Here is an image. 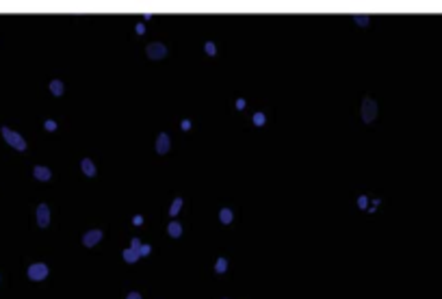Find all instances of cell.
I'll use <instances>...</instances> for the list:
<instances>
[{"mask_svg": "<svg viewBox=\"0 0 442 299\" xmlns=\"http://www.w3.org/2000/svg\"><path fill=\"white\" fill-rule=\"evenodd\" d=\"M50 91L54 95H61L63 93V83H61V80H52V83H50Z\"/></svg>", "mask_w": 442, "mask_h": 299, "instance_id": "obj_14", "label": "cell"}, {"mask_svg": "<svg viewBox=\"0 0 442 299\" xmlns=\"http://www.w3.org/2000/svg\"><path fill=\"white\" fill-rule=\"evenodd\" d=\"M139 258H141V256H139V249H132V247H130V249H126V252H124V260L130 262V264H134L137 260H139Z\"/></svg>", "mask_w": 442, "mask_h": 299, "instance_id": "obj_10", "label": "cell"}, {"mask_svg": "<svg viewBox=\"0 0 442 299\" xmlns=\"http://www.w3.org/2000/svg\"><path fill=\"white\" fill-rule=\"evenodd\" d=\"M80 167H83V172L89 176V178H93L95 176V165H93V160H89V158H83L80 160Z\"/></svg>", "mask_w": 442, "mask_h": 299, "instance_id": "obj_9", "label": "cell"}, {"mask_svg": "<svg viewBox=\"0 0 442 299\" xmlns=\"http://www.w3.org/2000/svg\"><path fill=\"white\" fill-rule=\"evenodd\" d=\"M182 128H184V130H189V128H191V122H189V119H184V122H182Z\"/></svg>", "mask_w": 442, "mask_h": 299, "instance_id": "obj_22", "label": "cell"}, {"mask_svg": "<svg viewBox=\"0 0 442 299\" xmlns=\"http://www.w3.org/2000/svg\"><path fill=\"white\" fill-rule=\"evenodd\" d=\"M356 22L360 24V26H366V24H368V15H356Z\"/></svg>", "mask_w": 442, "mask_h": 299, "instance_id": "obj_16", "label": "cell"}, {"mask_svg": "<svg viewBox=\"0 0 442 299\" xmlns=\"http://www.w3.org/2000/svg\"><path fill=\"white\" fill-rule=\"evenodd\" d=\"M48 223H50V208H48V204H39L37 206V225L39 228H48Z\"/></svg>", "mask_w": 442, "mask_h": 299, "instance_id": "obj_5", "label": "cell"}, {"mask_svg": "<svg viewBox=\"0 0 442 299\" xmlns=\"http://www.w3.org/2000/svg\"><path fill=\"white\" fill-rule=\"evenodd\" d=\"M204 48H206V52H208V54H211V56H213V54L217 52V48H215V44H213V42H208V44H206Z\"/></svg>", "mask_w": 442, "mask_h": 299, "instance_id": "obj_18", "label": "cell"}, {"mask_svg": "<svg viewBox=\"0 0 442 299\" xmlns=\"http://www.w3.org/2000/svg\"><path fill=\"white\" fill-rule=\"evenodd\" d=\"M102 241V230H89L83 237V245L85 247H93V245H98Z\"/></svg>", "mask_w": 442, "mask_h": 299, "instance_id": "obj_6", "label": "cell"}, {"mask_svg": "<svg viewBox=\"0 0 442 299\" xmlns=\"http://www.w3.org/2000/svg\"><path fill=\"white\" fill-rule=\"evenodd\" d=\"M226 269H228V260H226V258H219V260H217V264H215V271H217V273H223Z\"/></svg>", "mask_w": 442, "mask_h": 299, "instance_id": "obj_15", "label": "cell"}, {"mask_svg": "<svg viewBox=\"0 0 442 299\" xmlns=\"http://www.w3.org/2000/svg\"><path fill=\"white\" fill-rule=\"evenodd\" d=\"M150 254V245H141L139 247V256H148Z\"/></svg>", "mask_w": 442, "mask_h": 299, "instance_id": "obj_20", "label": "cell"}, {"mask_svg": "<svg viewBox=\"0 0 442 299\" xmlns=\"http://www.w3.org/2000/svg\"><path fill=\"white\" fill-rule=\"evenodd\" d=\"M0 132H3V137H5V141L11 145V148H15V150H20V152H24L26 150V139L20 135V132H15V130H11L9 126H3L0 128Z\"/></svg>", "mask_w": 442, "mask_h": 299, "instance_id": "obj_1", "label": "cell"}, {"mask_svg": "<svg viewBox=\"0 0 442 299\" xmlns=\"http://www.w3.org/2000/svg\"><path fill=\"white\" fill-rule=\"evenodd\" d=\"M254 124H258V126L264 124V115H262V113H256V115H254Z\"/></svg>", "mask_w": 442, "mask_h": 299, "instance_id": "obj_17", "label": "cell"}, {"mask_svg": "<svg viewBox=\"0 0 442 299\" xmlns=\"http://www.w3.org/2000/svg\"><path fill=\"white\" fill-rule=\"evenodd\" d=\"M130 247H132V249H139V247H141V241H139V239H132V241H130Z\"/></svg>", "mask_w": 442, "mask_h": 299, "instance_id": "obj_21", "label": "cell"}, {"mask_svg": "<svg viewBox=\"0 0 442 299\" xmlns=\"http://www.w3.org/2000/svg\"><path fill=\"white\" fill-rule=\"evenodd\" d=\"M28 278L33 280V282H42V280H46V278H48V264H44V262H35V264H30V267H28Z\"/></svg>", "mask_w": 442, "mask_h": 299, "instance_id": "obj_3", "label": "cell"}, {"mask_svg": "<svg viewBox=\"0 0 442 299\" xmlns=\"http://www.w3.org/2000/svg\"><path fill=\"white\" fill-rule=\"evenodd\" d=\"M167 232H169V237H180V234H182V225L178 221H172L169 228H167Z\"/></svg>", "mask_w": 442, "mask_h": 299, "instance_id": "obj_11", "label": "cell"}, {"mask_svg": "<svg viewBox=\"0 0 442 299\" xmlns=\"http://www.w3.org/2000/svg\"><path fill=\"white\" fill-rule=\"evenodd\" d=\"M126 299H141V295H139V293H130V295H128Z\"/></svg>", "mask_w": 442, "mask_h": 299, "instance_id": "obj_23", "label": "cell"}, {"mask_svg": "<svg viewBox=\"0 0 442 299\" xmlns=\"http://www.w3.org/2000/svg\"><path fill=\"white\" fill-rule=\"evenodd\" d=\"M375 117H377V102L371 98H364L362 100V122L371 124Z\"/></svg>", "mask_w": 442, "mask_h": 299, "instance_id": "obj_2", "label": "cell"}, {"mask_svg": "<svg viewBox=\"0 0 442 299\" xmlns=\"http://www.w3.org/2000/svg\"><path fill=\"white\" fill-rule=\"evenodd\" d=\"M146 52H148L150 59L158 61V59H163V56H167V46L160 44V42H154V44H150V46L146 48Z\"/></svg>", "mask_w": 442, "mask_h": 299, "instance_id": "obj_4", "label": "cell"}, {"mask_svg": "<svg viewBox=\"0 0 442 299\" xmlns=\"http://www.w3.org/2000/svg\"><path fill=\"white\" fill-rule=\"evenodd\" d=\"M44 126H46V130H57V124H54L52 119H46V124H44Z\"/></svg>", "mask_w": 442, "mask_h": 299, "instance_id": "obj_19", "label": "cell"}, {"mask_svg": "<svg viewBox=\"0 0 442 299\" xmlns=\"http://www.w3.org/2000/svg\"><path fill=\"white\" fill-rule=\"evenodd\" d=\"M169 135L167 132H160L158 135V139H156V152L158 154H167V152H169Z\"/></svg>", "mask_w": 442, "mask_h": 299, "instance_id": "obj_7", "label": "cell"}, {"mask_svg": "<svg viewBox=\"0 0 442 299\" xmlns=\"http://www.w3.org/2000/svg\"><path fill=\"white\" fill-rule=\"evenodd\" d=\"M33 176L37 178V180H42V182H46V180H50L52 178V172L48 167H42V165H37L35 169H33Z\"/></svg>", "mask_w": 442, "mask_h": 299, "instance_id": "obj_8", "label": "cell"}, {"mask_svg": "<svg viewBox=\"0 0 442 299\" xmlns=\"http://www.w3.org/2000/svg\"><path fill=\"white\" fill-rule=\"evenodd\" d=\"M180 208H182V197H176L172 202V206H169V215H178Z\"/></svg>", "mask_w": 442, "mask_h": 299, "instance_id": "obj_12", "label": "cell"}, {"mask_svg": "<svg viewBox=\"0 0 442 299\" xmlns=\"http://www.w3.org/2000/svg\"><path fill=\"white\" fill-rule=\"evenodd\" d=\"M219 219H221V223H232V211L230 208H221Z\"/></svg>", "mask_w": 442, "mask_h": 299, "instance_id": "obj_13", "label": "cell"}]
</instances>
